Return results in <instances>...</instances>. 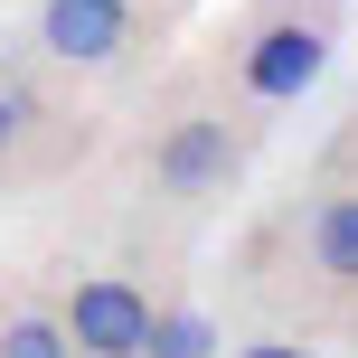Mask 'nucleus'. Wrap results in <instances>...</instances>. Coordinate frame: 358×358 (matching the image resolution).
<instances>
[{"mask_svg": "<svg viewBox=\"0 0 358 358\" xmlns=\"http://www.w3.org/2000/svg\"><path fill=\"white\" fill-rule=\"evenodd\" d=\"M94 151H104V113L85 104V76L48 66L38 48L0 57V179H10V198L66 189Z\"/></svg>", "mask_w": 358, "mask_h": 358, "instance_id": "obj_3", "label": "nucleus"}, {"mask_svg": "<svg viewBox=\"0 0 358 358\" xmlns=\"http://www.w3.org/2000/svg\"><path fill=\"white\" fill-rule=\"evenodd\" d=\"M189 10L198 0H29V48L85 85H123L179 48Z\"/></svg>", "mask_w": 358, "mask_h": 358, "instance_id": "obj_4", "label": "nucleus"}, {"mask_svg": "<svg viewBox=\"0 0 358 358\" xmlns=\"http://www.w3.org/2000/svg\"><path fill=\"white\" fill-rule=\"evenodd\" d=\"M236 292L273 330H340L358 311V113L321 142L311 179L236 245Z\"/></svg>", "mask_w": 358, "mask_h": 358, "instance_id": "obj_2", "label": "nucleus"}, {"mask_svg": "<svg viewBox=\"0 0 358 358\" xmlns=\"http://www.w3.org/2000/svg\"><path fill=\"white\" fill-rule=\"evenodd\" d=\"M57 292V321H66V349L85 358H142L151 349V321H161V302L179 292V273H151L142 255H94V264H76Z\"/></svg>", "mask_w": 358, "mask_h": 358, "instance_id": "obj_6", "label": "nucleus"}, {"mask_svg": "<svg viewBox=\"0 0 358 358\" xmlns=\"http://www.w3.org/2000/svg\"><path fill=\"white\" fill-rule=\"evenodd\" d=\"M0 208H10V179H0Z\"/></svg>", "mask_w": 358, "mask_h": 358, "instance_id": "obj_9", "label": "nucleus"}, {"mask_svg": "<svg viewBox=\"0 0 358 358\" xmlns=\"http://www.w3.org/2000/svg\"><path fill=\"white\" fill-rule=\"evenodd\" d=\"M340 19H349V0H245V10H236V29H227L236 85L264 94L273 113L302 104V94L321 85L330 48H340Z\"/></svg>", "mask_w": 358, "mask_h": 358, "instance_id": "obj_5", "label": "nucleus"}, {"mask_svg": "<svg viewBox=\"0 0 358 358\" xmlns=\"http://www.w3.org/2000/svg\"><path fill=\"white\" fill-rule=\"evenodd\" d=\"M264 142H273V104L236 85L227 48H217V57H161L142 113H132L123 142H113V151H123L132 217L179 227V236L217 227V217L245 198Z\"/></svg>", "mask_w": 358, "mask_h": 358, "instance_id": "obj_1", "label": "nucleus"}, {"mask_svg": "<svg viewBox=\"0 0 358 358\" xmlns=\"http://www.w3.org/2000/svg\"><path fill=\"white\" fill-rule=\"evenodd\" d=\"M340 340H358V311H349V321H340Z\"/></svg>", "mask_w": 358, "mask_h": 358, "instance_id": "obj_8", "label": "nucleus"}, {"mask_svg": "<svg viewBox=\"0 0 358 358\" xmlns=\"http://www.w3.org/2000/svg\"><path fill=\"white\" fill-rule=\"evenodd\" d=\"M0 358H66L57 292H10L0 283Z\"/></svg>", "mask_w": 358, "mask_h": 358, "instance_id": "obj_7", "label": "nucleus"}]
</instances>
